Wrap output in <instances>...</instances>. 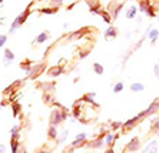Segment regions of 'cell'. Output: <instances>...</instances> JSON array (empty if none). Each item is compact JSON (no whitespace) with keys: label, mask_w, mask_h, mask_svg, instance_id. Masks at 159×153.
I'll return each mask as SVG.
<instances>
[{"label":"cell","mask_w":159,"mask_h":153,"mask_svg":"<svg viewBox=\"0 0 159 153\" xmlns=\"http://www.w3.org/2000/svg\"><path fill=\"white\" fill-rule=\"evenodd\" d=\"M152 130H155V132H158L159 133V119L152 122Z\"/></svg>","instance_id":"18"},{"label":"cell","mask_w":159,"mask_h":153,"mask_svg":"<svg viewBox=\"0 0 159 153\" xmlns=\"http://www.w3.org/2000/svg\"><path fill=\"white\" fill-rule=\"evenodd\" d=\"M123 88H125V86H123V83H122V82L116 83V85L113 86V93H120V92L123 90Z\"/></svg>","instance_id":"14"},{"label":"cell","mask_w":159,"mask_h":153,"mask_svg":"<svg viewBox=\"0 0 159 153\" xmlns=\"http://www.w3.org/2000/svg\"><path fill=\"white\" fill-rule=\"evenodd\" d=\"M159 109V99H156V100H153L150 105H149V107L146 110H143V112H140L138 116L139 119H143V117H146V116H150V115H153L156 110Z\"/></svg>","instance_id":"1"},{"label":"cell","mask_w":159,"mask_h":153,"mask_svg":"<svg viewBox=\"0 0 159 153\" xmlns=\"http://www.w3.org/2000/svg\"><path fill=\"white\" fill-rule=\"evenodd\" d=\"M60 72H62V69H53L52 72H50V75H52V76H56V75L60 73Z\"/></svg>","instance_id":"23"},{"label":"cell","mask_w":159,"mask_h":153,"mask_svg":"<svg viewBox=\"0 0 159 153\" xmlns=\"http://www.w3.org/2000/svg\"><path fill=\"white\" fill-rule=\"evenodd\" d=\"M95 96H96V93H95V92H92V93H87V95H86V99H87V100H90V102H93L92 99L95 97Z\"/></svg>","instance_id":"21"},{"label":"cell","mask_w":159,"mask_h":153,"mask_svg":"<svg viewBox=\"0 0 159 153\" xmlns=\"http://www.w3.org/2000/svg\"><path fill=\"white\" fill-rule=\"evenodd\" d=\"M14 59V55L11 53L10 50L7 49V50H4V62H6V65H9V60H13Z\"/></svg>","instance_id":"12"},{"label":"cell","mask_w":159,"mask_h":153,"mask_svg":"<svg viewBox=\"0 0 159 153\" xmlns=\"http://www.w3.org/2000/svg\"><path fill=\"white\" fill-rule=\"evenodd\" d=\"M4 150H6V147H4L3 144H0V153H3V152H4Z\"/></svg>","instance_id":"24"},{"label":"cell","mask_w":159,"mask_h":153,"mask_svg":"<svg viewBox=\"0 0 159 153\" xmlns=\"http://www.w3.org/2000/svg\"><path fill=\"white\" fill-rule=\"evenodd\" d=\"M46 39H47V33H40V34L36 37V42H37V43H43Z\"/></svg>","instance_id":"16"},{"label":"cell","mask_w":159,"mask_h":153,"mask_svg":"<svg viewBox=\"0 0 159 153\" xmlns=\"http://www.w3.org/2000/svg\"><path fill=\"white\" fill-rule=\"evenodd\" d=\"M100 16H103V19H105V22H110V20H112V19H110V16H109V14H107V13H106V11H100Z\"/></svg>","instance_id":"19"},{"label":"cell","mask_w":159,"mask_h":153,"mask_svg":"<svg viewBox=\"0 0 159 153\" xmlns=\"http://www.w3.org/2000/svg\"><path fill=\"white\" fill-rule=\"evenodd\" d=\"M49 136H50L52 139H56V137H57V130H56L54 126H50V129H49Z\"/></svg>","instance_id":"17"},{"label":"cell","mask_w":159,"mask_h":153,"mask_svg":"<svg viewBox=\"0 0 159 153\" xmlns=\"http://www.w3.org/2000/svg\"><path fill=\"white\" fill-rule=\"evenodd\" d=\"M153 73H155V76L159 79V62L155 65V67H153Z\"/></svg>","instance_id":"20"},{"label":"cell","mask_w":159,"mask_h":153,"mask_svg":"<svg viewBox=\"0 0 159 153\" xmlns=\"http://www.w3.org/2000/svg\"><path fill=\"white\" fill-rule=\"evenodd\" d=\"M145 152H148V153H156V142H155V140H152V142H150L148 146H146Z\"/></svg>","instance_id":"10"},{"label":"cell","mask_w":159,"mask_h":153,"mask_svg":"<svg viewBox=\"0 0 159 153\" xmlns=\"http://www.w3.org/2000/svg\"><path fill=\"white\" fill-rule=\"evenodd\" d=\"M93 70H95L96 75H103V67L99 65V63H95L93 65Z\"/></svg>","instance_id":"15"},{"label":"cell","mask_w":159,"mask_h":153,"mask_svg":"<svg viewBox=\"0 0 159 153\" xmlns=\"http://www.w3.org/2000/svg\"><path fill=\"white\" fill-rule=\"evenodd\" d=\"M85 140H86V133H80V134H77V136H76V139H74V142L72 143V146L76 147L77 144H82Z\"/></svg>","instance_id":"7"},{"label":"cell","mask_w":159,"mask_h":153,"mask_svg":"<svg viewBox=\"0 0 159 153\" xmlns=\"http://www.w3.org/2000/svg\"><path fill=\"white\" fill-rule=\"evenodd\" d=\"M4 43H6V36H4V34H1V36H0V47H1Z\"/></svg>","instance_id":"22"},{"label":"cell","mask_w":159,"mask_h":153,"mask_svg":"<svg viewBox=\"0 0 159 153\" xmlns=\"http://www.w3.org/2000/svg\"><path fill=\"white\" fill-rule=\"evenodd\" d=\"M139 149H140V143H139L138 137L132 139L130 143L126 146V150H127V152H132V153H136V150H139Z\"/></svg>","instance_id":"3"},{"label":"cell","mask_w":159,"mask_h":153,"mask_svg":"<svg viewBox=\"0 0 159 153\" xmlns=\"http://www.w3.org/2000/svg\"><path fill=\"white\" fill-rule=\"evenodd\" d=\"M158 37H159V30L158 29H152V27H150V30L148 32V39L152 42V43H155V42L158 40Z\"/></svg>","instance_id":"5"},{"label":"cell","mask_w":159,"mask_h":153,"mask_svg":"<svg viewBox=\"0 0 159 153\" xmlns=\"http://www.w3.org/2000/svg\"><path fill=\"white\" fill-rule=\"evenodd\" d=\"M130 90H132V92H143V90H145V86H143L142 83L136 82V83H133V85L130 86Z\"/></svg>","instance_id":"9"},{"label":"cell","mask_w":159,"mask_h":153,"mask_svg":"<svg viewBox=\"0 0 159 153\" xmlns=\"http://www.w3.org/2000/svg\"><path fill=\"white\" fill-rule=\"evenodd\" d=\"M139 120H140V119H139V116L136 115L135 117H132V119H129L127 122H125V123L122 125V129H123V130H129V129H132Z\"/></svg>","instance_id":"4"},{"label":"cell","mask_w":159,"mask_h":153,"mask_svg":"<svg viewBox=\"0 0 159 153\" xmlns=\"http://www.w3.org/2000/svg\"><path fill=\"white\" fill-rule=\"evenodd\" d=\"M66 113L64 112H60V110H56V112H53V116H52V126H56V125H59L60 122H63L66 119Z\"/></svg>","instance_id":"2"},{"label":"cell","mask_w":159,"mask_h":153,"mask_svg":"<svg viewBox=\"0 0 159 153\" xmlns=\"http://www.w3.org/2000/svg\"><path fill=\"white\" fill-rule=\"evenodd\" d=\"M145 13H146V16H149V17H155V16H156V14H155V6H153V4H150L148 9H146Z\"/></svg>","instance_id":"13"},{"label":"cell","mask_w":159,"mask_h":153,"mask_svg":"<svg viewBox=\"0 0 159 153\" xmlns=\"http://www.w3.org/2000/svg\"><path fill=\"white\" fill-rule=\"evenodd\" d=\"M158 22H159V14H158Z\"/></svg>","instance_id":"27"},{"label":"cell","mask_w":159,"mask_h":153,"mask_svg":"<svg viewBox=\"0 0 159 153\" xmlns=\"http://www.w3.org/2000/svg\"><path fill=\"white\" fill-rule=\"evenodd\" d=\"M105 153H113V150H112V149H107Z\"/></svg>","instance_id":"25"},{"label":"cell","mask_w":159,"mask_h":153,"mask_svg":"<svg viewBox=\"0 0 159 153\" xmlns=\"http://www.w3.org/2000/svg\"><path fill=\"white\" fill-rule=\"evenodd\" d=\"M117 36V32L115 27H107L105 32V37H116Z\"/></svg>","instance_id":"8"},{"label":"cell","mask_w":159,"mask_h":153,"mask_svg":"<svg viewBox=\"0 0 159 153\" xmlns=\"http://www.w3.org/2000/svg\"><path fill=\"white\" fill-rule=\"evenodd\" d=\"M136 13H138V7H136V6H130V7L126 10L125 16H126L127 19H133V17L136 16Z\"/></svg>","instance_id":"6"},{"label":"cell","mask_w":159,"mask_h":153,"mask_svg":"<svg viewBox=\"0 0 159 153\" xmlns=\"http://www.w3.org/2000/svg\"><path fill=\"white\" fill-rule=\"evenodd\" d=\"M116 137H117V136H115L113 133H107V136H106V139H105V144L110 146L112 142H115V139H116Z\"/></svg>","instance_id":"11"},{"label":"cell","mask_w":159,"mask_h":153,"mask_svg":"<svg viewBox=\"0 0 159 153\" xmlns=\"http://www.w3.org/2000/svg\"><path fill=\"white\" fill-rule=\"evenodd\" d=\"M0 109H1V102H0Z\"/></svg>","instance_id":"26"}]
</instances>
